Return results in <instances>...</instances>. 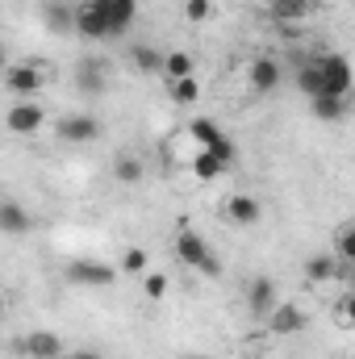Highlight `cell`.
Returning a JSON list of instances; mask_svg holds the SVG:
<instances>
[{
	"instance_id": "obj_22",
	"label": "cell",
	"mask_w": 355,
	"mask_h": 359,
	"mask_svg": "<svg viewBox=\"0 0 355 359\" xmlns=\"http://www.w3.org/2000/svg\"><path fill=\"white\" fill-rule=\"evenodd\" d=\"M293 84L305 92V96H322V76H318V63L314 59H301L297 72H293Z\"/></svg>"
},
{
	"instance_id": "obj_35",
	"label": "cell",
	"mask_w": 355,
	"mask_h": 359,
	"mask_svg": "<svg viewBox=\"0 0 355 359\" xmlns=\"http://www.w3.org/2000/svg\"><path fill=\"white\" fill-rule=\"evenodd\" d=\"M4 309H8V301H4V292H0V318H4Z\"/></svg>"
},
{
	"instance_id": "obj_32",
	"label": "cell",
	"mask_w": 355,
	"mask_h": 359,
	"mask_svg": "<svg viewBox=\"0 0 355 359\" xmlns=\"http://www.w3.org/2000/svg\"><path fill=\"white\" fill-rule=\"evenodd\" d=\"M201 276H222V259H217V255H209V259H205V268H201Z\"/></svg>"
},
{
	"instance_id": "obj_21",
	"label": "cell",
	"mask_w": 355,
	"mask_h": 359,
	"mask_svg": "<svg viewBox=\"0 0 355 359\" xmlns=\"http://www.w3.org/2000/svg\"><path fill=\"white\" fill-rule=\"evenodd\" d=\"M222 172H226V163H222V159H213L209 151H196V155H192V163H188V176L201 180V184H205V180H222Z\"/></svg>"
},
{
	"instance_id": "obj_14",
	"label": "cell",
	"mask_w": 355,
	"mask_h": 359,
	"mask_svg": "<svg viewBox=\"0 0 355 359\" xmlns=\"http://www.w3.org/2000/svg\"><path fill=\"white\" fill-rule=\"evenodd\" d=\"M247 305H251L255 318H267V313L280 305V292H276V280H272V276H255V280H251V288H247Z\"/></svg>"
},
{
	"instance_id": "obj_17",
	"label": "cell",
	"mask_w": 355,
	"mask_h": 359,
	"mask_svg": "<svg viewBox=\"0 0 355 359\" xmlns=\"http://www.w3.org/2000/svg\"><path fill=\"white\" fill-rule=\"evenodd\" d=\"M130 67H134L138 76H159L163 50H159V46H147V42H134V46H130Z\"/></svg>"
},
{
	"instance_id": "obj_33",
	"label": "cell",
	"mask_w": 355,
	"mask_h": 359,
	"mask_svg": "<svg viewBox=\"0 0 355 359\" xmlns=\"http://www.w3.org/2000/svg\"><path fill=\"white\" fill-rule=\"evenodd\" d=\"M55 359H105V355L100 351H72V355L63 351V355H55Z\"/></svg>"
},
{
	"instance_id": "obj_12",
	"label": "cell",
	"mask_w": 355,
	"mask_h": 359,
	"mask_svg": "<svg viewBox=\"0 0 355 359\" xmlns=\"http://www.w3.org/2000/svg\"><path fill=\"white\" fill-rule=\"evenodd\" d=\"M222 217L234 222V226H255V222L264 217V205H260L255 196H247V192H234V196L222 201Z\"/></svg>"
},
{
	"instance_id": "obj_9",
	"label": "cell",
	"mask_w": 355,
	"mask_h": 359,
	"mask_svg": "<svg viewBox=\"0 0 355 359\" xmlns=\"http://www.w3.org/2000/svg\"><path fill=\"white\" fill-rule=\"evenodd\" d=\"M247 84L267 96V92H276L284 84V67H280V59H272V55H260V59H251V67H247Z\"/></svg>"
},
{
	"instance_id": "obj_36",
	"label": "cell",
	"mask_w": 355,
	"mask_h": 359,
	"mask_svg": "<svg viewBox=\"0 0 355 359\" xmlns=\"http://www.w3.org/2000/svg\"><path fill=\"white\" fill-rule=\"evenodd\" d=\"M188 359H192V355H188Z\"/></svg>"
},
{
	"instance_id": "obj_2",
	"label": "cell",
	"mask_w": 355,
	"mask_h": 359,
	"mask_svg": "<svg viewBox=\"0 0 355 359\" xmlns=\"http://www.w3.org/2000/svg\"><path fill=\"white\" fill-rule=\"evenodd\" d=\"M314 63H318V76H322V92L326 96H347L351 92V63H347V55L326 50V55H314Z\"/></svg>"
},
{
	"instance_id": "obj_30",
	"label": "cell",
	"mask_w": 355,
	"mask_h": 359,
	"mask_svg": "<svg viewBox=\"0 0 355 359\" xmlns=\"http://www.w3.org/2000/svg\"><path fill=\"white\" fill-rule=\"evenodd\" d=\"M335 322H339L343 330H351V326H355V297H351V292L335 301Z\"/></svg>"
},
{
	"instance_id": "obj_8",
	"label": "cell",
	"mask_w": 355,
	"mask_h": 359,
	"mask_svg": "<svg viewBox=\"0 0 355 359\" xmlns=\"http://www.w3.org/2000/svg\"><path fill=\"white\" fill-rule=\"evenodd\" d=\"M213 255V247L192 230V226H184V230H176V259L184 264V268H192V271H201L205 268V259Z\"/></svg>"
},
{
	"instance_id": "obj_3",
	"label": "cell",
	"mask_w": 355,
	"mask_h": 359,
	"mask_svg": "<svg viewBox=\"0 0 355 359\" xmlns=\"http://www.w3.org/2000/svg\"><path fill=\"white\" fill-rule=\"evenodd\" d=\"M55 138L67 142V147H88V142L100 138V121L92 113H67V117L55 121Z\"/></svg>"
},
{
	"instance_id": "obj_15",
	"label": "cell",
	"mask_w": 355,
	"mask_h": 359,
	"mask_svg": "<svg viewBox=\"0 0 355 359\" xmlns=\"http://www.w3.org/2000/svg\"><path fill=\"white\" fill-rule=\"evenodd\" d=\"M29 230H34L29 209H25V205H17V201H0V234L21 238V234H29Z\"/></svg>"
},
{
	"instance_id": "obj_6",
	"label": "cell",
	"mask_w": 355,
	"mask_h": 359,
	"mask_svg": "<svg viewBox=\"0 0 355 359\" xmlns=\"http://www.w3.org/2000/svg\"><path fill=\"white\" fill-rule=\"evenodd\" d=\"M4 126H8V134L29 138V134H38V130L46 126V109H42L38 100H17V104L4 113Z\"/></svg>"
},
{
	"instance_id": "obj_10",
	"label": "cell",
	"mask_w": 355,
	"mask_h": 359,
	"mask_svg": "<svg viewBox=\"0 0 355 359\" xmlns=\"http://www.w3.org/2000/svg\"><path fill=\"white\" fill-rule=\"evenodd\" d=\"M309 326V313L301 309V305H276L272 313H267V330L276 334V339H293V334H301Z\"/></svg>"
},
{
	"instance_id": "obj_20",
	"label": "cell",
	"mask_w": 355,
	"mask_h": 359,
	"mask_svg": "<svg viewBox=\"0 0 355 359\" xmlns=\"http://www.w3.org/2000/svg\"><path fill=\"white\" fill-rule=\"evenodd\" d=\"M309 104H314V117L318 121H343V113H347V96H309Z\"/></svg>"
},
{
	"instance_id": "obj_24",
	"label": "cell",
	"mask_w": 355,
	"mask_h": 359,
	"mask_svg": "<svg viewBox=\"0 0 355 359\" xmlns=\"http://www.w3.org/2000/svg\"><path fill=\"white\" fill-rule=\"evenodd\" d=\"M76 80H80L84 92H100L105 88V63H100V59H84V63L76 67Z\"/></svg>"
},
{
	"instance_id": "obj_31",
	"label": "cell",
	"mask_w": 355,
	"mask_h": 359,
	"mask_svg": "<svg viewBox=\"0 0 355 359\" xmlns=\"http://www.w3.org/2000/svg\"><path fill=\"white\" fill-rule=\"evenodd\" d=\"M184 17L188 21H209L213 17V0H184Z\"/></svg>"
},
{
	"instance_id": "obj_29",
	"label": "cell",
	"mask_w": 355,
	"mask_h": 359,
	"mask_svg": "<svg viewBox=\"0 0 355 359\" xmlns=\"http://www.w3.org/2000/svg\"><path fill=\"white\" fill-rule=\"evenodd\" d=\"M121 271H126V276H142V271H147V251H142V247H130V251L121 255Z\"/></svg>"
},
{
	"instance_id": "obj_1",
	"label": "cell",
	"mask_w": 355,
	"mask_h": 359,
	"mask_svg": "<svg viewBox=\"0 0 355 359\" xmlns=\"http://www.w3.org/2000/svg\"><path fill=\"white\" fill-rule=\"evenodd\" d=\"M188 138L196 142V151H209V155H213V159H222L226 168H230V163H234V155H239V151H234V142H230V134H222L209 117H192V121H188Z\"/></svg>"
},
{
	"instance_id": "obj_4",
	"label": "cell",
	"mask_w": 355,
	"mask_h": 359,
	"mask_svg": "<svg viewBox=\"0 0 355 359\" xmlns=\"http://www.w3.org/2000/svg\"><path fill=\"white\" fill-rule=\"evenodd\" d=\"M63 276L72 284H80V288H109V284H117V268L100 264V259H72L63 268Z\"/></svg>"
},
{
	"instance_id": "obj_34",
	"label": "cell",
	"mask_w": 355,
	"mask_h": 359,
	"mask_svg": "<svg viewBox=\"0 0 355 359\" xmlns=\"http://www.w3.org/2000/svg\"><path fill=\"white\" fill-rule=\"evenodd\" d=\"M4 67H8V55H4V42H0V76H4Z\"/></svg>"
},
{
	"instance_id": "obj_27",
	"label": "cell",
	"mask_w": 355,
	"mask_h": 359,
	"mask_svg": "<svg viewBox=\"0 0 355 359\" xmlns=\"http://www.w3.org/2000/svg\"><path fill=\"white\" fill-rule=\"evenodd\" d=\"M142 172H147V168H142L138 155H117V163H113V176L121 180V184H130V188L142 184Z\"/></svg>"
},
{
	"instance_id": "obj_5",
	"label": "cell",
	"mask_w": 355,
	"mask_h": 359,
	"mask_svg": "<svg viewBox=\"0 0 355 359\" xmlns=\"http://www.w3.org/2000/svg\"><path fill=\"white\" fill-rule=\"evenodd\" d=\"M42 84H46V67L42 63H13V67H4V88L17 100H29Z\"/></svg>"
},
{
	"instance_id": "obj_28",
	"label": "cell",
	"mask_w": 355,
	"mask_h": 359,
	"mask_svg": "<svg viewBox=\"0 0 355 359\" xmlns=\"http://www.w3.org/2000/svg\"><path fill=\"white\" fill-rule=\"evenodd\" d=\"M142 292H147V301H163L168 297V276L163 271H142Z\"/></svg>"
},
{
	"instance_id": "obj_23",
	"label": "cell",
	"mask_w": 355,
	"mask_h": 359,
	"mask_svg": "<svg viewBox=\"0 0 355 359\" xmlns=\"http://www.w3.org/2000/svg\"><path fill=\"white\" fill-rule=\"evenodd\" d=\"M168 96L176 100L180 109H192V104L201 100V80H196V76H184V80H172V84H168Z\"/></svg>"
},
{
	"instance_id": "obj_18",
	"label": "cell",
	"mask_w": 355,
	"mask_h": 359,
	"mask_svg": "<svg viewBox=\"0 0 355 359\" xmlns=\"http://www.w3.org/2000/svg\"><path fill=\"white\" fill-rule=\"evenodd\" d=\"M305 280H309V284H330V280H339V259H335L330 251L309 255V259H305Z\"/></svg>"
},
{
	"instance_id": "obj_26",
	"label": "cell",
	"mask_w": 355,
	"mask_h": 359,
	"mask_svg": "<svg viewBox=\"0 0 355 359\" xmlns=\"http://www.w3.org/2000/svg\"><path fill=\"white\" fill-rule=\"evenodd\" d=\"M339 264H355V226L351 222H343L339 230H335V251H330Z\"/></svg>"
},
{
	"instance_id": "obj_19",
	"label": "cell",
	"mask_w": 355,
	"mask_h": 359,
	"mask_svg": "<svg viewBox=\"0 0 355 359\" xmlns=\"http://www.w3.org/2000/svg\"><path fill=\"white\" fill-rule=\"evenodd\" d=\"M159 76L172 84V80H184V76H196V63H192V55H188V50H168V55H163Z\"/></svg>"
},
{
	"instance_id": "obj_13",
	"label": "cell",
	"mask_w": 355,
	"mask_h": 359,
	"mask_svg": "<svg viewBox=\"0 0 355 359\" xmlns=\"http://www.w3.org/2000/svg\"><path fill=\"white\" fill-rule=\"evenodd\" d=\"M72 34H80L88 42H100V38H109V25H105V17L92 8L88 0H80L76 4V17H72Z\"/></svg>"
},
{
	"instance_id": "obj_25",
	"label": "cell",
	"mask_w": 355,
	"mask_h": 359,
	"mask_svg": "<svg viewBox=\"0 0 355 359\" xmlns=\"http://www.w3.org/2000/svg\"><path fill=\"white\" fill-rule=\"evenodd\" d=\"M72 17H76V4H67V0L46 4V25H51L55 34H72Z\"/></svg>"
},
{
	"instance_id": "obj_11",
	"label": "cell",
	"mask_w": 355,
	"mask_h": 359,
	"mask_svg": "<svg viewBox=\"0 0 355 359\" xmlns=\"http://www.w3.org/2000/svg\"><path fill=\"white\" fill-rule=\"evenodd\" d=\"M13 351H17V355H29V359H55V355H63V339L51 334V330H34V334L17 339Z\"/></svg>"
},
{
	"instance_id": "obj_7",
	"label": "cell",
	"mask_w": 355,
	"mask_h": 359,
	"mask_svg": "<svg viewBox=\"0 0 355 359\" xmlns=\"http://www.w3.org/2000/svg\"><path fill=\"white\" fill-rule=\"evenodd\" d=\"M88 4L105 17L109 38H121V34L134 25V17H138V0H88Z\"/></svg>"
},
{
	"instance_id": "obj_16",
	"label": "cell",
	"mask_w": 355,
	"mask_h": 359,
	"mask_svg": "<svg viewBox=\"0 0 355 359\" xmlns=\"http://www.w3.org/2000/svg\"><path fill=\"white\" fill-rule=\"evenodd\" d=\"M314 13V0H272L267 4V17L276 21V25H297V21H305Z\"/></svg>"
}]
</instances>
